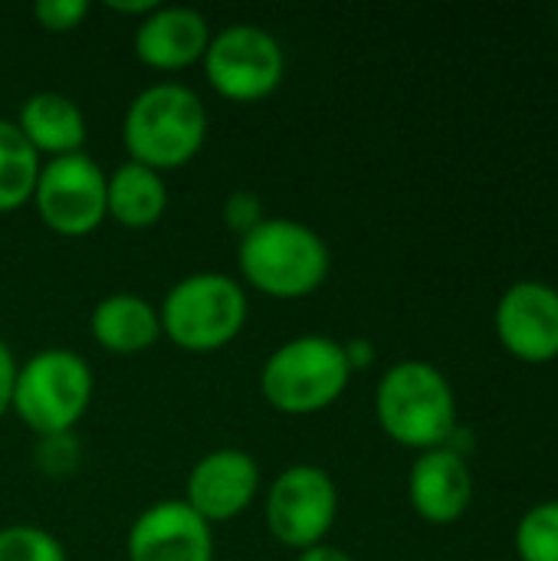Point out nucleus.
Here are the masks:
<instances>
[{
  "instance_id": "19",
  "label": "nucleus",
  "mask_w": 558,
  "mask_h": 561,
  "mask_svg": "<svg viewBox=\"0 0 558 561\" xmlns=\"http://www.w3.org/2000/svg\"><path fill=\"white\" fill-rule=\"evenodd\" d=\"M516 552L523 561H558V503L526 513L516 529Z\"/></svg>"
},
{
  "instance_id": "12",
  "label": "nucleus",
  "mask_w": 558,
  "mask_h": 561,
  "mask_svg": "<svg viewBox=\"0 0 558 561\" xmlns=\"http://www.w3.org/2000/svg\"><path fill=\"white\" fill-rule=\"evenodd\" d=\"M210 23L201 10L184 3H158L135 26V56L161 72H178L204 59Z\"/></svg>"
},
{
  "instance_id": "20",
  "label": "nucleus",
  "mask_w": 558,
  "mask_h": 561,
  "mask_svg": "<svg viewBox=\"0 0 558 561\" xmlns=\"http://www.w3.org/2000/svg\"><path fill=\"white\" fill-rule=\"evenodd\" d=\"M0 561H66V549L53 533L16 523L0 529Z\"/></svg>"
},
{
  "instance_id": "3",
  "label": "nucleus",
  "mask_w": 558,
  "mask_h": 561,
  "mask_svg": "<svg viewBox=\"0 0 558 561\" xmlns=\"http://www.w3.org/2000/svg\"><path fill=\"white\" fill-rule=\"evenodd\" d=\"M378 424L391 440L414 450H437L457 427V404L447 378L428 362H398L375 394Z\"/></svg>"
},
{
  "instance_id": "26",
  "label": "nucleus",
  "mask_w": 558,
  "mask_h": 561,
  "mask_svg": "<svg viewBox=\"0 0 558 561\" xmlns=\"http://www.w3.org/2000/svg\"><path fill=\"white\" fill-rule=\"evenodd\" d=\"M296 561H352L342 549H335V546H312V549H306V552H299V559Z\"/></svg>"
},
{
  "instance_id": "4",
  "label": "nucleus",
  "mask_w": 558,
  "mask_h": 561,
  "mask_svg": "<svg viewBox=\"0 0 558 561\" xmlns=\"http://www.w3.org/2000/svg\"><path fill=\"white\" fill-rule=\"evenodd\" d=\"M352 368L342 342L329 335H299L283 342L260 371V391L283 414H316L335 404L349 388Z\"/></svg>"
},
{
  "instance_id": "13",
  "label": "nucleus",
  "mask_w": 558,
  "mask_h": 561,
  "mask_svg": "<svg viewBox=\"0 0 558 561\" xmlns=\"http://www.w3.org/2000/svg\"><path fill=\"white\" fill-rule=\"evenodd\" d=\"M497 332L506 352L523 362L558 355V293L546 283H516L497 309Z\"/></svg>"
},
{
  "instance_id": "7",
  "label": "nucleus",
  "mask_w": 558,
  "mask_h": 561,
  "mask_svg": "<svg viewBox=\"0 0 558 561\" xmlns=\"http://www.w3.org/2000/svg\"><path fill=\"white\" fill-rule=\"evenodd\" d=\"M201 66L217 95L230 102H260L283 82L286 53L270 30L257 23H230L210 33Z\"/></svg>"
},
{
  "instance_id": "21",
  "label": "nucleus",
  "mask_w": 558,
  "mask_h": 561,
  "mask_svg": "<svg viewBox=\"0 0 558 561\" xmlns=\"http://www.w3.org/2000/svg\"><path fill=\"white\" fill-rule=\"evenodd\" d=\"M33 16L49 33H69L89 16V0H36Z\"/></svg>"
},
{
  "instance_id": "15",
  "label": "nucleus",
  "mask_w": 558,
  "mask_h": 561,
  "mask_svg": "<svg viewBox=\"0 0 558 561\" xmlns=\"http://www.w3.org/2000/svg\"><path fill=\"white\" fill-rule=\"evenodd\" d=\"M16 128L43 158L76 154L86 145V115L62 92H36L20 105Z\"/></svg>"
},
{
  "instance_id": "14",
  "label": "nucleus",
  "mask_w": 558,
  "mask_h": 561,
  "mask_svg": "<svg viewBox=\"0 0 558 561\" xmlns=\"http://www.w3.org/2000/svg\"><path fill=\"white\" fill-rule=\"evenodd\" d=\"M470 493H474L470 470L460 454L437 447L418 457L411 480H408V496L421 519L434 526H447L460 519L464 510L470 506Z\"/></svg>"
},
{
  "instance_id": "2",
  "label": "nucleus",
  "mask_w": 558,
  "mask_h": 561,
  "mask_svg": "<svg viewBox=\"0 0 558 561\" xmlns=\"http://www.w3.org/2000/svg\"><path fill=\"white\" fill-rule=\"evenodd\" d=\"M237 263L243 279L273 299L312 296L332 266L326 240L289 217H266L237 243Z\"/></svg>"
},
{
  "instance_id": "6",
  "label": "nucleus",
  "mask_w": 558,
  "mask_h": 561,
  "mask_svg": "<svg viewBox=\"0 0 558 561\" xmlns=\"http://www.w3.org/2000/svg\"><path fill=\"white\" fill-rule=\"evenodd\" d=\"M161 335L184 352H217L247 322V293L227 273H191L178 279L158 309Z\"/></svg>"
},
{
  "instance_id": "25",
  "label": "nucleus",
  "mask_w": 558,
  "mask_h": 561,
  "mask_svg": "<svg viewBox=\"0 0 558 561\" xmlns=\"http://www.w3.org/2000/svg\"><path fill=\"white\" fill-rule=\"evenodd\" d=\"M342 348H345V358H349V368H352V371L368 368V365L375 362V348H372V342H365V339H352V342H345Z\"/></svg>"
},
{
  "instance_id": "18",
  "label": "nucleus",
  "mask_w": 558,
  "mask_h": 561,
  "mask_svg": "<svg viewBox=\"0 0 558 561\" xmlns=\"http://www.w3.org/2000/svg\"><path fill=\"white\" fill-rule=\"evenodd\" d=\"M43 158L23 138L16 122L0 118V214H10L33 201Z\"/></svg>"
},
{
  "instance_id": "1",
  "label": "nucleus",
  "mask_w": 558,
  "mask_h": 561,
  "mask_svg": "<svg viewBox=\"0 0 558 561\" xmlns=\"http://www.w3.org/2000/svg\"><path fill=\"white\" fill-rule=\"evenodd\" d=\"M122 141L128 161L161 174L184 168L207 141V108L184 82H155L125 108Z\"/></svg>"
},
{
  "instance_id": "11",
  "label": "nucleus",
  "mask_w": 558,
  "mask_h": 561,
  "mask_svg": "<svg viewBox=\"0 0 558 561\" xmlns=\"http://www.w3.org/2000/svg\"><path fill=\"white\" fill-rule=\"evenodd\" d=\"M125 552L128 561H214V533L184 500H161L132 523Z\"/></svg>"
},
{
  "instance_id": "8",
  "label": "nucleus",
  "mask_w": 558,
  "mask_h": 561,
  "mask_svg": "<svg viewBox=\"0 0 558 561\" xmlns=\"http://www.w3.org/2000/svg\"><path fill=\"white\" fill-rule=\"evenodd\" d=\"M339 516V490L322 467L293 463L270 483L266 526L286 549L306 552L322 546Z\"/></svg>"
},
{
  "instance_id": "23",
  "label": "nucleus",
  "mask_w": 558,
  "mask_h": 561,
  "mask_svg": "<svg viewBox=\"0 0 558 561\" xmlns=\"http://www.w3.org/2000/svg\"><path fill=\"white\" fill-rule=\"evenodd\" d=\"M39 467L56 477V473H69L72 463H76V444H72V434H59V437H39Z\"/></svg>"
},
{
  "instance_id": "16",
  "label": "nucleus",
  "mask_w": 558,
  "mask_h": 561,
  "mask_svg": "<svg viewBox=\"0 0 558 561\" xmlns=\"http://www.w3.org/2000/svg\"><path fill=\"white\" fill-rule=\"evenodd\" d=\"M89 332L105 352L138 355L161 339V319L148 299L135 293H112L95 302L89 316Z\"/></svg>"
},
{
  "instance_id": "22",
  "label": "nucleus",
  "mask_w": 558,
  "mask_h": 561,
  "mask_svg": "<svg viewBox=\"0 0 558 561\" xmlns=\"http://www.w3.org/2000/svg\"><path fill=\"white\" fill-rule=\"evenodd\" d=\"M224 220H227V227H230L237 237H243V233H250L260 220H266V214H263V204H260V197H257L253 191H234V194L227 197V204H224Z\"/></svg>"
},
{
  "instance_id": "5",
  "label": "nucleus",
  "mask_w": 558,
  "mask_h": 561,
  "mask_svg": "<svg viewBox=\"0 0 558 561\" xmlns=\"http://www.w3.org/2000/svg\"><path fill=\"white\" fill-rule=\"evenodd\" d=\"M92 371L72 348H43L16 365L10 411L39 437L72 434L92 401Z\"/></svg>"
},
{
  "instance_id": "17",
  "label": "nucleus",
  "mask_w": 558,
  "mask_h": 561,
  "mask_svg": "<svg viewBox=\"0 0 558 561\" xmlns=\"http://www.w3.org/2000/svg\"><path fill=\"white\" fill-rule=\"evenodd\" d=\"M164 207H168V187H164L161 171L145 168L138 161H125L109 174L105 210L122 227H132V230L151 227L161 220Z\"/></svg>"
},
{
  "instance_id": "10",
  "label": "nucleus",
  "mask_w": 558,
  "mask_h": 561,
  "mask_svg": "<svg viewBox=\"0 0 558 561\" xmlns=\"http://www.w3.org/2000/svg\"><path fill=\"white\" fill-rule=\"evenodd\" d=\"M260 493V467L240 447H220L204 454L187 473L184 503L207 523H227L250 510Z\"/></svg>"
},
{
  "instance_id": "9",
  "label": "nucleus",
  "mask_w": 558,
  "mask_h": 561,
  "mask_svg": "<svg viewBox=\"0 0 558 561\" xmlns=\"http://www.w3.org/2000/svg\"><path fill=\"white\" fill-rule=\"evenodd\" d=\"M105 187V171L86 151L46 158L39 168L33 204L43 224L59 237H86L109 217Z\"/></svg>"
},
{
  "instance_id": "24",
  "label": "nucleus",
  "mask_w": 558,
  "mask_h": 561,
  "mask_svg": "<svg viewBox=\"0 0 558 561\" xmlns=\"http://www.w3.org/2000/svg\"><path fill=\"white\" fill-rule=\"evenodd\" d=\"M13 381H16V358H13V352L7 348V342L0 339V417L10 411Z\"/></svg>"
}]
</instances>
